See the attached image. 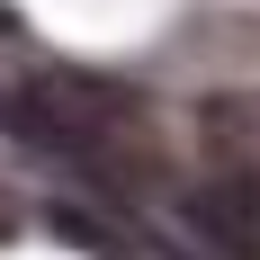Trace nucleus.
Listing matches in <instances>:
<instances>
[{
	"label": "nucleus",
	"instance_id": "nucleus-1",
	"mask_svg": "<svg viewBox=\"0 0 260 260\" xmlns=\"http://www.w3.org/2000/svg\"><path fill=\"white\" fill-rule=\"evenodd\" d=\"M0 135L45 161H81V171H144V108L117 81L90 72H36L18 90H0Z\"/></svg>",
	"mask_w": 260,
	"mask_h": 260
},
{
	"label": "nucleus",
	"instance_id": "nucleus-2",
	"mask_svg": "<svg viewBox=\"0 0 260 260\" xmlns=\"http://www.w3.org/2000/svg\"><path fill=\"white\" fill-rule=\"evenodd\" d=\"M180 224L215 260H260V161H234V171H207L198 188H180Z\"/></svg>",
	"mask_w": 260,
	"mask_h": 260
},
{
	"label": "nucleus",
	"instance_id": "nucleus-3",
	"mask_svg": "<svg viewBox=\"0 0 260 260\" xmlns=\"http://www.w3.org/2000/svg\"><path fill=\"white\" fill-rule=\"evenodd\" d=\"M18 234V198H9V188H0V242Z\"/></svg>",
	"mask_w": 260,
	"mask_h": 260
},
{
	"label": "nucleus",
	"instance_id": "nucleus-4",
	"mask_svg": "<svg viewBox=\"0 0 260 260\" xmlns=\"http://www.w3.org/2000/svg\"><path fill=\"white\" fill-rule=\"evenodd\" d=\"M0 36H9V0H0Z\"/></svg>",
	"mask_w": 260,
	"mask_h": 260
}]
</instances>
